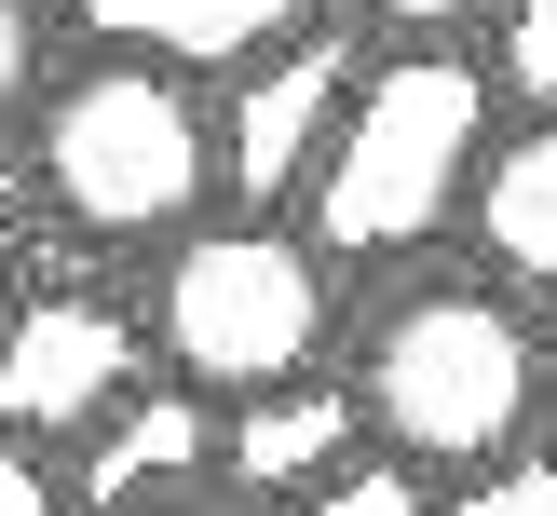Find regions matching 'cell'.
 Segmentation results:
<instances>
[{"instance_id": "6da1fadb", "label": "cell", "mask_w": 557, "mask_h": 516, "mask_svg": "<svg viewBox=\"0 0 557 516\" xmlns=\"http://www.w3.org/2000/svg\"><path fill=\"white\" fill-rule=\"evenodd\" d=\"M490 136H504V81L449 41H408V54H354L341 109H326V150L299 177V231L326 244V272H381V259H422V244L462 231V190H476Z\"/></svg>"}, {"instance_id": "7a4b0ae2", "label": "cell", "mask_w": 557, "mask_h": 516, "mask_svg": "<svg viewBox=\"0 0 557 516\" xmlns=\"http://www.w3.org/2000/svg\"><path fill=\"white\" fill-rule=\"evenodd\" d=\"M354 407L422 476H476L544 421V326L517 313L504 272H422L354 340Z\"/></svg>"}, {"instance_id": "3957f363", "label": "cell", "mask_w": 557, "mask_h": 516, "mask_svg": "<svg viewBox=\"0 0 557 516\" xmlns=\"http://www.w3.org/2000/svg\"><path fill=\"white\" fill-rule=\"evenodd\" d=\"M27 177L69 231L96 244H163L205 217L218 190V123H205V68H163V54H109L69 81H41V123H27Z\"/></svg>"}, {"instance_id": "277c9868", "label": "cell", "mask_w": 557, "mask_h": 516, "mask_svg": "<svg viewBox=\"0 0 557 516\" xmlns=\"http://www.w3.org/2000/svg\"><path fill=\"white\" fill-rule=\"evenodd\" d=\"M341 326V272L299 217H190L163 231V286H150V353L205 394H259V380H299Z\"/></svg>"}, {"instance_id": "5b68a950", "label": "cell", "mask_w": 557, "mask_h": 516, "mask_svg": "<svg viewBox=\"0 0 557 516\" xmlns=\"http://www.w3.org/2000/svg\"><path fill=\"white\" fill-rule=\"evenodd\" d=\"M341 81H354V41H341L326 14L286 27V41H259V54H232V68H218V96H205V123H218V204L286 217L299 177H313V150H326Z\"/></svg>"}, {"instance_id": "8992f818", "label": "cell", "mask_w": 557, "mask_h": 516, "mask_svg": "<svg viewBox=\"0 0 557 516\" xmlns=\"http://www.w3.org/2000/svg\"><path fill=\"white\" fill-rule=\"evenodd\" d=\"M136 326L109 313V299H0V435H27V449H69L82 421H96L109 394L136 380Z\"/></svg>"}, {"instance_id": "52a82bcc", "label": "cell", "mask_w": 557, "mask_h": 516, "mask_svg": "<svg viewBox=\"0 0 557 516\" xmlns=\"http://www.w3.org/2000/svg\"><path fill=\"white\" fill-rule=\"evenodd\" d=\"M69 449H82V462H69V503H205L218 394H205V380H150V367H136Z\"/></svg>"}, {"instance_id": "ba28073f", "label": "cell", "mask_w": 557, "mask_h": 516, "mask_svg": "<svg viewBox=\"0 0 557 516\" xmlns=\"http://www.w3.org/2000/svg\"><path fill=\"white\" fill-rule=\"evenodd\" d=\"M368 435V407H354V380H259V394H218V503H299V489L326 476V462Z\"/></svg>"}, {"instance_id": "9c48e42d", "label": "cell", "mask_w": 557, "mask_h": 516, "mask_svg": "<svg viewBox=\"0 0 557 516\" xmlns=\"http://www.w3.org/2000/svg\"><path fill=\"white\" fill-rule=\"evenodd\" d=\"M462 231H476V259L504 272V286L557 299V109H531V123L490 136L476 190H462Z\"/></svg>"}, {"instance_id": "30bf717a", "label": "cell", "mask_w": 557, "mask_h": 516, "mask_svg": "<svg viewBox=\"0 0 557 516\" xmlns=\"http://www.w3.org/2000/svg\"><path fill=\"white\" fill-rule=\"evenodd\" d=\"M54 14H69L82 41H109V54H163V68H205L218 81L232 54L313 27L326 0H54Z\"/></svg>"}, {"instance_id": "8fae6325", "label": "cell", "mask_w": 557, "mask_h": 516, "mask_svg": "<svg viewBox=\"0 0 557 516\" xmlns=\"http://www.w3.org/2000/svg\"><path fill=\"white\" fill-rule=\"evenodd\" d=\"M490 81L517 109H557V0H504L490 14Z\"/></svg>"}, {"instance_id": "7c38bea8", "label": "cell", "mask_w": 557, "mask_h": 516, "mask_svg": "<svg viewBox=\"0 0 557 516\" xmlns=\"http://www.w3.org/2000/svg\"><path fill=\"white\" fill-rule=\"evenodd\" d=\"M41 54H54V14L41 0H0V123L41 109Z\"/></svg>"}, {"instance_id": "4fadbf2b", "label": "cell", "mask_w": 557, "mask_h": 516, "mask_svg": "<svg viewBox=\"0 0 557 516\" xmlns=\"http://www.w3.org/2000/svg\"><path fill=\"white\" fill-rule=\"evenodd\" d=\"M354 14H381L395 41H462L476 14H504V0H354Z\"/></svg>"}, {"instance_id": "5bb4252c", "label": "cell", "mask_w": 557, "mask_h": 516, "mask_svg": "<svg viewBox=\"0 0 557 516\" xmlns=\"http://www.w3.org/2000/svg\"><path fill=\"white\" fill-rule=\"evenodd\" d=\"M54 503H69V476H54L27 435H0V516H54Z\"/></svg>"}, {"instance_id": "9a60e30c", "label": "cell", "mask_w": 557, "mask_h": 516, "mask_svg": "<svg viewBox=\"0 0 557 516\" xmlns=\"http://www.w3.org/2000/svg\"><path fill=\"white\" fill-rule=\"evenodd\" d=\"M531 435H557V326H544V421Z\"/></svg>"}, {"instance_id": "2e32d148", "label": "cell", "mask_w": 557, "mask_h": 516, "mask_svg": "<svg viewBox=\"0 0 557 516\" xmlns=\"http://www.w3.org/2000/svg\"><path fill=\"white\" fill-rule=\"evenodd\" d=\"M0 299H14V244H0Z\"/></svg>"}]
</instances>
